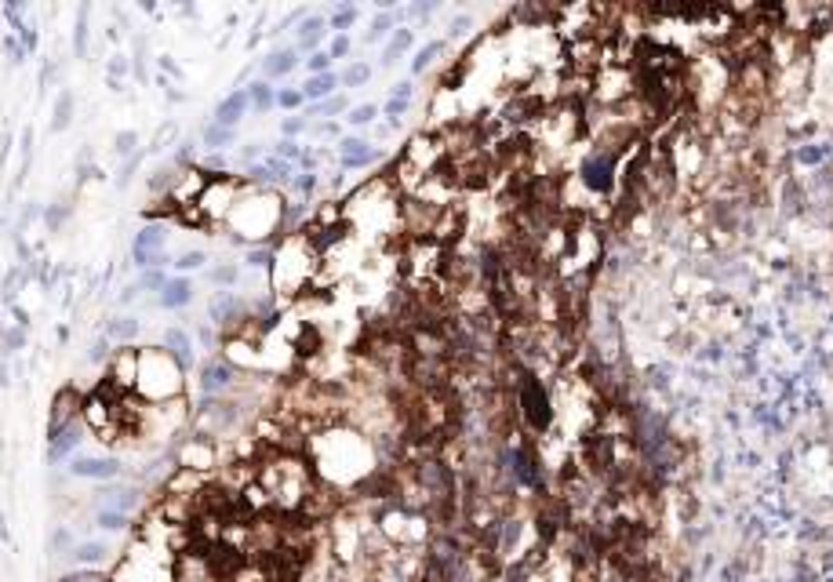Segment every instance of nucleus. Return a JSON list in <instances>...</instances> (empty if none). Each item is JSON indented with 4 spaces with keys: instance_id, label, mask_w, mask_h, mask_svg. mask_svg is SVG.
<instances>
[{
    "instance_id": "nucleus-1",
    "label": "nucleus",
    "mask_w": 833,
    "mask_h": 582,
    "mask_svg": "<svg viewBox=\"0 0 833 582\" xmlns=\"http://www.w3.org/2000/svg\"><path fill=\"white\" fill-rule=\"evenodd\" d=\"M70 477H80V481H117V477H124V462L113 459V455H80V459H70Z\"/></svg>"
},
{
    "instance_id": "nucleus-2",
    "label": "nucleus",
    "mask_w": 833,
    "mask_h": 582,
    "mask_svg": "<svg viewBox=\"0 0 833 582\" xmlns=\"http://www.w3.org/2000/svg\"><path fill=\"white\" fill-rule=\"evenodd\" d=\"M84 434H88V429H84V419H73V422L62 426L58 434H51V437H48V462H51V466L66 462L73 451L84 444Z\"/></svg>"
},
{
    "instance_id": "nucleus-3",
    "label": "nucleus",
    "mask_w": 833,
    "mask_h": 582,
    "mask_svg": "<svg viewBox=\"0 0 833 582\" xmlns=\"http://www.w3.org/2000/svg\"><path fill=\"white\" fill-rule=\"evenodd\" d=\"M233 382H237V368H233L229 360H222V357H211L204 368H201V393H204V397L226 393Z\"/></svg>"
},
{
    "instance_id": "nucleus-4",
    "label": "nucleus",
    "mask_w": 833,
    "mask_h": 582,
    "mask_svg": "<svg viewBox=\"0 0 833 582\" xmlns=\"http://www.w3.org/2000/svg\"><path fill=\"white\" fill-rule=\"evenodd\" d=\"M80 407H84V397L73 390V386H66V390H58L55 400H51V415H48V437L58 434L66 422L80 419Z\"/></svg>"
},
{
    "instance_id": "nucleus-5",
    "label": "nucleus",
    "mask_w": 833,
    "mask_h": 582,
    "mask_svg": "<svg viewBox=\"0 0 833 582\" xmlns=\"http://www.w3.org/2000/svg\"><path fill=\"white\" fill-rule=\"evenodd\" d=\"M142 502V488L139 484H113V488H102L98 491V510H113V513H124L132 517Z\"/></svg>"
},
{
    "instance_id": "nucleus-6",
    "label": "nucleus",
    "mask_w": 833,
    "mask_h": 582,
    "mask_svg": "<svg viewBox=\"0 0 833 582\" xmlns=\"http://www.w3.org/2000/svg\"><path fill=\"white\" fill-rule=\"evenodd\" d=\"M521 400H524L528 422L535 426V429H546V426H549V400H546V393H542V386L531 379V375H524V382H521Z\"/></svg>"
},
{
    "instance_id": "nucleus-7",
    "label": "nucleus",
    "mask_w": 833,
    "mask_h": 582,
    "mask_svg": "<svg viewBox=\"0 0 833 582\" xmlns=\"http://www.w3.org/2000/svg\"><path fill=\"white\" fill-rule=\"evenodd\" d=\"M164 353L179 364V372H182V375H186L189 368H193V360H197V353H193V339H189V331H182V328H167V331H164Z\"/></svg>"
},
{
    "instance_id": "nucleus-8",
    "label": "nucleus",
    "mask_w": 833,
    "mask_h": 582,
    "mask_svg": "<svg viewBox=\"0 0 833 582\" xmlns=\"http://www.w3.org/2000/svg\"><path fill=\"white\" fill-rule=\"evenodd\" d=\"M208 317H211V324H215V328H229V324H237V320L244 317V303L233 291H222V295L211 298Z\"/></svg>"
},
{
    "instance_id": "nucleus-9",
    "label": "nucleus",
    "mask_w": 833,
    "mask_h": 582,
    "mask_svg": "<svg viewBox=\"0 0 833 582\" xmlns=\"http://www.w3.org/2000/svg\"><path fill=\"white\" fill-rule=\"evenodd\" d=\"M611 164H615V153L608 149V153H593L586 164H583V179L590 189L597 193H608L611 189Z\"/></svg>"
},
{
    "instance_id": "nucleus-10",
    "label": "nucleus",
    "mask_w": 833,
    "mask_h": 582,
    "mask_svg": "<svg viewBox=\"0 0 833 582\" xmlns=\"http://www.w3.org/2000/svg\"><path fill=\"white\" fill-rule=\"evenodd\" d=\"M193 303V280L189 277H167L164 291L157 295V306L160 310H186Z\"/></svg>"
},
{
    "instance_id": "nucleus-11",
    "label": "nucleus",
    "mask_w": 833,
    "mask_h": 582,
    "mask_svg": "<svg viewBox=\"0 0 833 582\" xmlns=\"http://www.w3.org/2000/svg\"><path fill=\"white\" fill-rule=\"evenodd\" d=\"M371 160H379V153L364 139H357V135L338 139V164H343V167H368Z\"/></svg>"
},
{
    "instance_id": "nucleus-12",
    "label": "nucleus",
    "mask_w": 833,
    "mask_h": 582,
    "mask_svg": "<svg viewBox=\"0 0 833 582\" xmlns=\"http://www.w3.org/2000/svg\"><path fill=\"white\" fill-rule=\"evenodd\" d=\"M244 113H248V88H241V91H229V95H226V99L215 106V117H211V124L237 127Z\"/></svg>"
},
{
    "instance_id": "nucleus-13",
    "label": "nucleus",
    "mask_w": 833,
    "mask_h": 582,
    "mask_svg": "<svg viewBox=\"0 0 833 582\" xmlns=\"http://www.w3.org/2000/svg\"><path fill=\"white\" fill-rule=\"evenodd\" d=\"M139 331H142V320L135 317V313H117V317H110L106 320V339L113 342V346H127L132 339H139Z\"/></svg>"
},
{
    "instance_id": "nucleus-14",
    "label": "nucleus",
    "mask_w": 833,
    "mask_h": 582,
    "mask_svg": "<svg viewBox=\"0 0 833 582\" xmlns=\"http://www.w3.org/2000/svg\"><path fill=\"white\" fill-rule=\"evenodd\" d=\"M328 33V18L324 15H306L298 23V37H295V51H317V44Z\"/></svg>"
},
{
    "instance_id": "nucleus-15",
    "label": "nucleus",
    "mask_w": 833,
    "mask_h": 582,
    "mask_svg": "<svg viewBox=\"0 0 833 582\" xmlns=\"http://www.w3.org/2000/svg\"><path fill=\"white\" fill-rule=\"evenodd\" d=\"M295 66H298V51H295V48H276V51H269V55L262 58V73H266V80L288 77Z\"/></svg>"
},
{
    "instance_id": "nucleus-16",
    "label": "nucleus",
    "mask_w": 833,
    "mask_h": 582,
    "mask_svg": "<svg viewBox=\"0 0 833 582\" xmlns=\"http://www.w3.org/2000/svg\"><path fill=\"white\" fill-rule=\"evenodd\" d=\"M66 557L73 560V564H80V568H91V564H102V560L110 557V546L98 543V538H88V543H77Z\"/></svg>"
},
{
    "instance_id": "nucleus-17",
    "label": "nucleus",
    "mask_w": 833,
    "mask_h": 582,
    "mask_svg": "<svg viewBox=\"0 0 833 582\" xmlns=\"http://www.w3.org/2000/svg\"><path fill=\"white\" fill-rule=\"evenodd\" d=\"M179 175H182V171H179L175 164H160V167L153 171V175H146V189L153 193V197H167V193L175 189Z\"/></svg>"
},
{
    "instance_id": "nucleus-18",
    "label": "nucleus",
    "mask_w": 833,
    "mask_h": 582,
    "mask_svg": "<svg viewBox=\"0 0 833 582\" xmlns=\"http://www.w3.org/2000/svg\"><path fill=\"white\" fill-rule=\"evenodd\" d=\"M201 142L208 146V153H222L237 142V127H222V124H208L201 132Z\"/></svg>"
},
{
    "instance_id": "nucleus-19",
    "label": "nucleus",
    "mask_w": 833,
    "mask_h": 582,
    "mask_svg": "<svg viewBox=\"0 0 833 582\" xmlns=\"http://www.w3.org/2000/svg\"><path fill=\"white\" fill-rule=\"evenodd\" d=\"M73 106H77V95L70 88H62L58 99H55V117H51V132H70V124H73Z\"/></svg>"
},
{
    "instance_id": "nucleus-20",
    "label": "nucleus",
    "mask_w": 833,
    "mask_h": 582,
    "mask_svg": "<svg viewBox=\"0 0 833 582\" xmlns=\"http://www.w3.org/2000/svg\"><path fill=\"white\" fill-rule=\"evenodd\" d=\"M164 244H167V226H164V222H146V226L135 233V244H132V248L164 251Z\"/></svg>"
},
{
    "instance_id": "nucleus-21",
    "label": "nucleus",
    "mask_w": 833,
    "mask_h": 582,
    "mask_svg": "<svg viewBox=\"0 0 833 582\" xmlns=\"http://www.w3.org/2000/svg\"><path fill=\"white\" fill-rule=\"evenodd\" d=\"M338 88V77L335 73H320V77H310L303 88V99H310V102H324V99H331V91Z\"/></svg>"
},
{
    "instance_id": "nucleus-22",
    "label": "nucleus",
    "mask_w": 833,
    "mask_h": 582,
    "mask_svg": "<svg viewBox=\"0 0 833 582\" xmlns=\"http://www.w3.org/2000/svg\"><path fill=\"white\" fill-rule=\"evenodd\" d=\"M248 106H251L255 113H269L273 106H276V91L269 88L266 80H255L251 88H248Z\"/></svg>"
},
{
    "instance_id": "nucleus-23",
    "label": "nucleus",
    "mask_w": 833,
    "mask_h": 582,
    "mask_svg": "<svg viewBox=\"0 0 833 582\" xmlns=\"http://www.w3.org/2000/svg\"><path fill=\"white\" fill-rule=\"evenodd\" d=\"M88 18H91V4L77 8V26H73V55L84 58L88 55Z\"/></svg>"
},
{
    "instance_id": "nucleus-24",
    "label": "nucleus",
    "mask_w": 833,
    "mask_h": 582,
    "mask_svg": "<svg viewBox=\"0 0 833 582\" xmlns=\"http://www.w3.org/2000/svg\"><path fill=\"white\" fill-rule=\"evenodd\" d=\"M412 40H415V33L412 30H397L393 37H390V44H386V51H382V66H393V62L412 48Z\"/></svg>"
},
{
    "instance_id": "nucleus-25",
    "label": "nucleus",
    "mask_w": 833,
    "mask_h": 582,
    "mask_svg": "<svg viewBox=\"0 0 833 582\" xmlns=\"http://www.w3.org/2000/svg\"><path fill=\"white\" fill-rule=\"evenodd\" d=\"M146 157H149V149L142 146V149H139V153H135V157H127V160L120 164V171H117V179H113V182H117V189H127V186H132V182H135V171H139V167L146 164Z\"/></svg>"
},
{
    "instance_id": "nucleus-26",
    "label": "nucleus",
    "mask_w": 833,
    "mask_h": 582,
    "mask_svg": "<svg viewBox=\"0 0 833 582\" xmlns=\"http://www.w3.org/2000/svg\"><path fill=\"white\" fill-rule=\"evenodd\" d=\"M26 270L23 266H11L8 270V277H4V291H0V298H4V306H15V295H18V288L26 284Z\"/></svg>"
},
{
    "instance_id": "nucleus-27",
    "label": "nucleus",
    "mask_w": 833,
    "mask_h": 582,
    "mask_svg": "<svg viewBox=\"0 0 833 582\" xmlns=\"http://www.w3.org/2000/svg\"><path fill=\"white\" fill-rule=\"evenodd\" d=\"M18 350H26V331L23 328H0V353L4 357H11V353H18Z\"/></svg>"
},
{
    "instance_id": "nucleus-28",
    "label": "nucleus",
    "mask_w": 833,
    "mask_h": 582,
    "mask_svg": "<svg viewBox=\"0 0 833 582\" xmlns=\"http://www.w3.org/2000/svg\"><path fill=\"white\" fill-rule=\"evenodd\" d=\"M440 51H444V40H430L426 48H419V55L412 58V73H426V70L433 66V58H437Z\"/></svg>"
},
{
    "instance_id": "nucleus-29",
    "label": "nucleus",
    "mask_w": 833,
    "mask_h": 582,
    "mask_svg": "<svg viewBox=\"0 0 833 582\" xmlns=\"http://www.w3.org/2000/svg\"><path fill=\"white\" fill-rule=\"evenodd\" d=\"M113 153H117L120 160H127V157L139 153V132H135V127H127V132H120V135L113 139Z\"/></svg>"
},
{
    "instance_id": "nucleus-30",
    "label": "nucleus",
    "mask_w": 833,
    "mask_h": 582,
    "mask_svg": "<svg viewBox=\"0 0 833 582\" xmlns=\"http://www.w3.org/2000/svg\"><path fill=\"white\" fill-rule=\"evenodd\" d=\"M70 211H73V208H70V201H55V204H48V208H44V222H48V229H51V233H58V229H62V222L70 219Z\"/></svg>"
},
{
    "instance_id": "nucleus-31",
    "label": "nucleus",
    "mask_w": 833,
    "mask_h": 582,
    "mask_svg": "<svg viewBox=\"0 0 833 582\" xmlns=\"http://www.w3.org/2000/svg\"><path fill=\"white\" fill-rule=\"evenodd\" d=\"M357 15H360V11H357L353 4H343V8H335V15L328 18V26L338 30V37H346V30L357 23Z\"/></svg>"
},
{
    "instance_id": "nucleus-32",
    "label": "nucleus",
    "mask_w": 833,
    "mask_h": 582,
    "mask_svg": "<svg viewBox=\"0 0 833 582\" xmlns=\"http://www.w3.org/2000/svg\"><path fill=\"white\" fill-rule=\"evenodd\" d=\"M368 80H371L368 62H353V66H346V73L338 77V84H346V88H360V84H368Z\"/></svg>"
},
{
    "instance_id": "nucleus-33",
    "label": "nucleus",
    "mask_w": 833,
    "mask_h": 582,
    "mask_svg": "<svg viewBox=\"0 0 833 582\" xmlns=\"http://www.w3.org/2000/svg\"><path fill=\"white\" fill-rule=\"evenodd\" d=\"M397 26V11H379L375 18H371V30H368V40L375 44V40H382L390 30Z\"/></svg>"
},
{
    "instance_id": "nucleus-34",
    "label": "nucleus",
    "mask_w": 833,
    "mask_h": 582,
    "mask_svg": "<svg viewBox=\"0 0 833 582\" xmlns=\"http://www.w3.org/2000/svg\"><path fill=\"white\" fill-rule=\"evenodd\" d=\"M204 262H208V251H182V255L175 258V262H172V266H175V273H179V277H186V273L201 270Z\"/></svg>"
},
{
    "instance_id": "nucleus-35",
    "label": "nucleus",
    "mask_w": 833,
    "mask_h": 582,
    "mask_svg": "<svg viewBox=\"0 0 833 582\" xmlns=\"http://www.w3.org/2000/svg\"><path fill=\"white\" fill-rule=\"evenodd\" d=\"M135 284H139V291H153V295H160L164 284H167V273H164V270H142Z\"/></svg>"
},
{
    "instance_id": "nucleus-36",
    "label": "nucleus",
    "mask_w": 833,
    "mask_h": 582,
    "mask_svg": "<svg viewBox=\"0 0 833 582\" xmlns=\"http://www.w3.org/2000/svg\"><path fill=\"white\" fill-rule=\"evenodd\" d=\"M346 110V99L343 95H331L324 102H310V117H335V113H343Z\"/></svg>"
},
{
    "instance_id": "nucleus-37",
    "label": "nucleus",
    "mask_w": 833,
    "mask_h": 582,
    "mask_svg": "<svg viewBox=\"0 0 833 582\" xmlns=\"http://www.w3.org/2000/svg\"><path fill=\"white\" fill-rule=\"evenodd\" d=\"M95 524L106 528V531H124L132 521H127L124 513H113V510H95Z\"/></svg>"
},
{
    "instance_id": "nucleus-38",
    "label": "nucleus",
    "mask_w": 833,
    "mask_h": 582,
    "mask_svg": "<svg viewBox=\"0 0 833 582\" xmlns=\"http://www.w3.org/2000/svg\"><path fill=\"white\" fill-rule=\"evenodd\" d=\"M237 277H241L237 266H215V270H208V280H211V284H219V288L237 284Z\"/></svg>"
},
{
    "instance_id": "nucleus-39",
    "label": "nucleus",
    "mask_w": 833,
    "mask_h": 582,
    "mask_svg": "<svg viewBox=\"0 0 833 582\" xmlns=\"http://www.w3.org/2000/svg\"><path fill=\"white\" fill-rule=\"evenodd\" d=\"M127 73H132V58H127L124 51H120V55H113L110 62H106V77H113V80H120V84H124V77H127Z\"/></svg>"
},
{
    "instance_id": "nucleus-40",
    "label": "nucleus",
    "mask_w": 833,
    "mask_h": 582,
    "mask_svg": "<svg viewBox=\"0 0 833 582\" xmlns=\"http://www.w3.org/2000/svg\"><path fill=\"white\" fill-rule=\"evenodd\" d=\"M276 160H284V164H298V160H303V146H298L295 139L276 142Z\"/></svg>"
},
{
    "instance_id": "nucleus-41",
    "label": "nucleus",
    "mask_w": 833,
    "mask_h": 582,
    "mask_svg": "<svg viewBox=\"0 0 833 582\" xmlns=\"http://www.w3.org/2000/svg\"><path fill=\"white\" fill-rule=\"evenodd\" d=\"M375 117H379V106H371V102H368V106H353L346 120H350L353 127H364V124H371Z\"/></svg>"
},
{
    "instance_id": "nucleus-42",
    "label": "nucleus",
    "mask_w": 833,
    "mask_h": 582,
    "mask_svg": "<svg viewBox=\"0 0 833 582\" xmlns=\"http://www.w3.org/2000/svg\"><path fill=\"white\" fill-rule=\"evenodd\" d=\"M306 70H310V77L331 73V55H328V51H313V55L306 58Z\"/></svg>"
},
{
    "instance_id": "nucleus-43",
    "label": "nucleus",
    "mask_w": 833,
    "mask_h": 582,
    "mask_svg": "<svg viewBox=\"0 0 833 582\" xmlns=\"http://www.w3.org/2000/svg\"><path fill=\"white\" fill-rule=\"evenodd\" d=\"M110 346H113V342L106 339V335H98L91 346H88V357H84V360H88V364H102L106 357H110Z\"/></svg>"
},
{
    "instance_id": "nucleus-44",
    "label": "nucleus",
    "mask_w": 833,
    "mask_h": 582,
    "mask_svg": "<svg viewBox=\"0 0 833 582\" xmlns=\"http://www.w3.org/2000/svg\"><path fill=\"white\" fill-rule=\"evenodd\" d=\"M303 102H306V99H303V91H298V88H281V91H276V106H281V110H298Z\"/></svg>"
},
{
    "instance_id": "nucleus-45",
    "label": "nucleus",
    "mask_w": 833,
    "mask_h": 582,
    "mask_svg": "<svg viewBox=\"0 0 833 582\" xmlns=\"http://www.w3.org/2000/svg\"><path fill=\"white\" fill-rule=\"evenodd\" d=\"M58 582H110L102 571H91V568H77V571H70V575H62Z\"/></svg>"
},
{
    "instance_id": "nucleus-46",
    "label": "nucleus",
    "mask_w": 833,
    "mask_h": 582,
    "mask_svg": "<svg viewBox=\"0 0 833 582\" xmlns=\"http://www.w3.org/2000/svg\"><path fill=\"white\" fill-rule=\"evenodd\" d=\"M4 48H8V55H11V66H23V62H26V48L18 44V37H15V33L4 37Z\"/></svg>"
},
{
    "instance_id": "nucleus-47",
    "label": "nucleus",
    "mask_w": 833,
    "mask_h": 582,
    "mask_svg": "<svg viewBox=\"0 0 833 582\" xmlns=\"http://www.w3.org/2000/svg\"><path fill=\"white\" fill-rule=\"evenodd\" d=\"M157 66H160V77H167V80H182V66L172 58V55H160L157 58Z\"/></svg>"
},
{
    "instance_id": "nucleus-48",
    "label": "nucleus",
    "mask_w": 833,
    "mask_h": 582,
    "mask_svg": "<svg viewBox=\"0 0 833 582\" xmlns=\"http://www.w3.org/2000/svg\"><path fill=\"white\" fill-rule=\"evenodd\" d=\"M248 266H255V270H269V266H273V251H269V248H255V251H248Z\"/></svg>"
},
{
    "instance_id": "nucleus-49",
    "label": "nucleus",
    "mask_w": 833,
    "mask_h": 582,
    "mask_svg": "<svg viewBox=\"0 0 833 582\" xmlns=\"http://www.w3.org/2000/svg\"><path fill=\"white\" fill-rule=\"evenodd\" d=\"M58 550H62V553L73 550V531H70V528H58V531L51 535V553H58Z\"/></svg>"
},
{
    "instance_id": "nucleus-50",
    "label": "nucleus",
    "mask_w": 833,
    "mask_h": 582,
    "mask_svg": "<svg viewBox=\"0 0 833 582\" xmlns=\"http://www.w3.org/2000/svg\"><path fill=\"white\" fill-rule=\"evenodd\" d=\"M306 127H310V120H306V117H284L281 132H284V139H295V135H303Z\"/></svg>"
},
{
    "instance_id": "nucleus-51",
    "label": "nucleus",
    "mask_w": 833,
    "mask_h": 582,
    "mask_svg": "<svg viewBox=\"0 0 833 582\" xmlns=\"http://www.w3.org/2000/svg\"><path fill=\"white\" fill-rule=\"evenodd\" d=\"M408 106H412V99H390V102H386V110H382V113L390 117V124H397L404 113H408Z\"/></svg>"
},
{
    "instance_id": "nucleus-52",
    "label": "nucleus",
    "mask_w": 833,
    "mask_h": 582,
    "mask_svg": "<svg viewBox=\"0 0 833 582\" xmlns=\"http://www.w3.org/2000/svg\"><path fill=\"white\" fill-rule=\"evenodd\" d=\"M139 295H142V291H139V284H127V288H120V295H117V306H120V310L135 306V303H139Z\"/></svg>"
},
{
    "instance_id": "nucleus-53",
    "label": "nucleus",
    "mask_w": 833,
    "mask_h": 582,
    "mask_svg": "<svg viewBox=\"0 0 833 582\" xmlns=\"http://www.w3.org/2000/svg\"><path fill=\"white\" fill-rule=\"evenodd\" d=\"M291 182H295L298 193H313V189H317V175H313V171H298Z\"/></svg>"
},
{
    "instance_id": "nucleus-54",
    "label": "nucleus",
    "mask_w": 833,
    "mask_h": 582,
    "mask_svg": "<svg viewBox=\"0 0 833 582\" xmlns=\"http://www.w3.org/2000/svg\"><path fill=\"white\" fill-rule=\"evenodd\" d=\"M328 55H331V62H335V58H346V55H350V37H335L331 48H328Z\"/></svg>"
},
{
    "instance_id": "nucleus-55",
    "label": "nucleus",
    "mask_w": 833,
    "mask_h": 582,
    "mask_svg": "<svg viewBox=\"0 0 833 582\" xmlns=\"http://www.w3.org/2000/svg\"><path fill=\"white\" fill-rule=\"evenodd\" d=\"M197 339L204 342V346H215V328H211V324H201V328H197Z\"/></svg>"
},
{
    "instance_id": "nucleus-56",
    "label": "nucleus",
    "mask_w": 833,
    "mask_h": 582,
    "mask_svg": "<svg viewBox=\"0 0 833 582\" xmlns=\"http://www.w3.org/2000/svg\"><path fill=\"white\" fill-rule=\"evenodd\" d=\"M393 99H412V80H400L393 88Z\"/></svg>"
},
{
    "instance_id": "nucleus-57",
    "label": "nucleus",
    "mask_w": 833,
    "mask_h": 582,
    "mask_svg": "<svg viewBox=\"0 0 833 582\" xmlns=\"http://www.w3.org/2000/svg\"><path fill=\"white\" fill-rule=\"evenodd\" d=\"M241 160L255 164V160H259V146H244V149H241Z\"/></svg>"
},
{
    "instance_id": "nucleus-58",
    "label": "nucleus",
    "mask_w": 833,
    "mask_h": 582,
    "mask_svg": "<svg viewBox=\"0 0 833 582\" xmlns=\"http://www.w3.org/2000/svg\"><path fill=\"white\" fill-rule=\"evenodd\" d=\"M466 30H469V18H466V15H462V18H455V23H452V37H462Z\"/></svg>"
},
{
    "instance_id": "nucleus-59",
    "label": "nucleus",
    "mask_w": 833,
    "mask_h": 582,
    "mask_svg": "<svg viewBox=\"0 0 833 582\" xmlns=\"http://www.w3.org/2000/svg\"><path fill=\"white\" fill-rule=\"evenodd\" d=\"M317 132H320V135H328V139H331V135H338V124H331V120H328V124H320V127H317Z\"/></svg>"
},
{
    "instance_id": "nucleus-60",
    "label": "nucleus",
    "mask_w": 833,
    "mask_h": 582,
    "mask_svg": "<svg viewBox=\"0 0 833 582\" xmlns=\"http://www.w3.org/2000/svg\"><path fill=\"white\" fill-rule=\"evenodd\" d=\"M0 386H4V390L11 386V372H8V364H0Z\"/></svg>"
},
{
    "instance_id": "nucleus-61",
    "label": "nucleus",
    "mask_w": 833,
    "mask_h": 582,
    "mask_svg": "<svg viewBox=\"0 0 833 582\" xmlns=\"http://www.w3.org/2000/svg\"><path fill=\"white\" fill-rule=\"evenodd\" d=\"M55 339H58V346H66V342H70V328H58Z\"/></svg>"
},
{
    "instance_id": "nucleus-62",
    "label": "nucleus",
    "mask_w": 833,
    "mask_h": 582,
    "mask_svg": "<svg viewBox=\"0 0 833 582\" xmlns=\"http://www.w3.org/2000/svg\"><path fill=\"white\" fill-rule=\"evenodd\" d=\"M139 8H142L146 15H153V11H157V0H142V4H139Z\"/></svg>"
}]
</instances>
